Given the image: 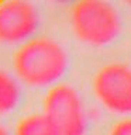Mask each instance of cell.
Wrapping results in <instances>:
<instances>
[{
  "label": "cell",
  "mask_w": 131,
  "mask_h": 135,
  "mask_svg": "<svg viewBox=\"0 0 131 135\" xmlns=\"http://www.w3.org/2000/svg\"><path fill=\"white\" fill-rule=\"evenodd\" d=\"M68 54L62 44L48 37H34L16 51L13 69L31 87L55 86L68 70Z\"/></svg>",
  "instance_id": "1"
},
{
  "label": "cell",
  "mask_w": 131,
  "mask_h": 135,
  "mask_svg": "<svg viewBox=\"0 0 131 135\" xmlns=\"http://www.w3.org/2000/svg\"><path fill=\"white\" fill-rule=\"evenodd\" d=\"M69 23L73 35L95 48L107 46L121 32V17L109 0H76Z\"/></svg>",
  "instance_id": "2"
},
{
  "label": "cell",
  "mask_w": 131,
  "mask_h": 135,
  "mask_svg": "<svg viewBox=\"0 0 131 135\" xmlns=\"http://www.w3.org/2000/svg\"><path fill=\"white\" fill-rule=\"evenodd\" d=\"M44 114L59 135H85L87 113L78 90L69 84H55L46 93Z\"/></svg>",
  "instance_id": "3"
},
{
  "label": "cell",
  "mask_w": 131,
  "mask_h": 135,
  "mask_svg": "<svg viewBox=\"0 0 131 135\" xmlns=\"http://www.w3.org/2000/svg\"><path fill=\"white\" fill-rule=\"evenodd\" d=\"M93 93L97 101L114 115H131V66L109 63L95 75Z\"/></svg>",
  "instance_id": "4"
},
{
  "label": "cell",
  "mask_w": 131,
  "mask_h": 135,
  "mask_svg": "<svg viewBox=\"0 0 131 135\" xmlns=\"http://www.w3.org/2000/svg\"><path fill=\"white\" fill-rule=\"evenodd\" d=\"M41 16L31 0H3L0 3V44L23 45L34 38Z\"/></svg>",
  "instance_id": "5"
},
{
  "label": "cell",
  "mask_w": 131,
  "mask_h": 135,
  "mask_svg": "<svg viewBox=\"0 0 131 135\" xmlns=\"http://www.w3.org/2000/svg\"><path fill=\"white\" fill-rule=\"evenodd\" d=\"M21 90L17 80L0 69V115L10 114L20 103Z\"/></svg>",
  "instance_id": "6"
},
{
  "label": "cell",
  "mask_w": 131,
  "mask_h": 135,
  "mask_svg": "<svg viewBox=\"0 0 131 135\" xmlns=\"http://www.w3.org/2000/svg\"><path fill=\"white\" fill-rule=\"evenodd\" d=\"M14 135H59L45 114H30L18 121Z\"/></svg>",
  "instance_id": "7"
},
{
  "label": "cell",
  "mask_w": 131,
  "mask_h": 135,
  "mask_svg": "<svg viewBox=\"0 0 131 135\" xmlns=\"http://www.w3.org/2000/svg\"><path fill=\"white\" fill-rule=\"evenodd\" d=\"M110 135H131V118H125L113 127Z\"/></svg>",
  "instance_id": "8"
},
{
  "label": "cell",
  "mask_w": 131,
  "mask_h": 135,
  "mask_svg": "<svg viewBox=\"0 0 131 135\" xmlns=\"http://www.w3.org/2000/svg\"><path fill=\"white\" fill-rule=\"evenodd\" d=\"M52 3H58V4H63V3H69V2H73V0H49Z\"/></svg>",
  "instance_id": "9"
},
{
  "label": "cell",
  "mask_w": 131,
  "mask_h": 135,
  "mask_svg": "<svg viewBox=\"0 0 131 135\" xmlns=\"http://www.w3.org/2000/svg\"><path fill=\"white\" fill-rule=\"evenodd\" d=\"M0 135H10V134H8V131L4 128L3 125H0Z\"/></svg>",
  "instance_id": "10"
},
{
  "label": "cell",
  "mask_w": 131,
  "mask_h": 135,
  "mask_svg": "<svg viewBox=\"0 0 131 135\" xmlns=\"http://www.w3.org/2000/svg\"><path fill=\"white\" fill-rule=\"evenodd\" d=\"M124 2H125L127 4H128V6H131V0H124Z\"/></svg>",
  "instance_id": "11"
}]
</instances>
